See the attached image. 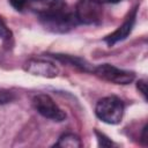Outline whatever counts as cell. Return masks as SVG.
I'll return each mask as SVG.
<instances>
[{
  "label": "cell",
  "instance_id": "15",
  "mask_svg": "<svg viewBox=\"0 0 148 148\" xmlns=\"http://www.w3.org/2000/svg\"><path fill=\"white\" fill-rule=\"evenodd\" d=\"M96 135H97V140H98V143L99 146H112V142L104 135V134H101L98 132H96Z\"/></svg>",
  "mask_w": 148,
  "mask_h": 148
},
{
  "label": "cell",
  "instance_id": "6",
  "mask_svg": "<svg viewBox=\"0 0 148 148\" xmlns=\"http://www.w3.org/2000/svg\"><path fill=\"white\" fill-rule=\"evenodd\" d=\"M25 8L39 17L53 15L67 9L64 0H27Z\"/></svg>",
  "mask_w": 148,
  "mask_h": 148
},
{
  "label": "cell",
  "instance_id": "7",
  "mask_svg": "<svg viewBox=\"0 0 148 148\" xmlns=\"http://www.w3.org/2000/svg\"><path fill=\"white\" fill-rule=\"evenodd\" d=\"M24 71L30 73L31 75L47 77V79L56 77L59 74V68L54 62L43 59L29 60L24 66Z\"/></svg>",
  "mask_w": 148,
  "mask_h": 148
},
{
  "label": "cell",
  "instance_id": "9",
  "mask_svg": "<svg viewBox=\"0 0 148 148\" xmlns=\"http://www.w3.org/2000/svg\"><path fill=\"white\" fill-rule=\"evenodd\" d=\"M54 58L61 60V61H65V62H68L73 66H76L79 68H81L82 71L84 72H92L94 71V67L88 64L86 60L81 59V58H76V57H71V56H61V54H56Z\"/></svg>",
  "mask_w": 148,
  "mask_h": 148
},
{
  "label": "cell",
  "instance_id": "13",
  "mask_svg": "<svg viewBox=\"0 0 148 148\" xmlns=\"http://www.w3.org/2000/svg\"><path fill=\"white\" fill-rule=\"evenodd\" d=\"M10 5L16 9V10H23L25 9L27 0H9Z\"/></svg>",
  "mask_w": 148,
  "mask_h": 148
},
{
  "label": "cell",
  "instance_id": "4",
  "mask_svg": "<svg viewBox=\"0 0 148 148\" xmlns=\"http://www.w3.org/2000/svg\"><path fill=\"white\" fill-rule=\"evenodd\" d=\"M92 73L99 79L116 84H128L134 80V73L117 68L110 64H103L94 67Z\"/></svg>",
  "mask_w": 148,
  "mask_h": 148
},
{
  "label": "cell",
  "instance_id": "1",
  "mask_svg": "<svg viewBox=\"0 0 148 148\" xmlns=\"http://www.w3.org/2000/svg\"><path fill=\"white\" fill-rule=\"evenodd\" d=\"M96 116L110 125L119 124L124 116V103L116 96H108L99 99L95 108Z\"/></svg>",
  "mask_w": 148,
  "mask_h": 148
},
{
  "label": "cell",
  "instance_id": "3",
  "mask_svg": "<svg viewBox=\"0 0 148 148\" xmlns=\"http://www.w3.org/2000/svg\"><path fill=\"white\" fill-rule=\"evenodd\" d=\"M39 20L46 30L51 32H56V34L67 32L71 29H73L77 23L74 14L68 12L67 9L64 12L53 14V15L39 17Z\"/></svg>",
  "mask_w": 148,
  "mask_h": 148
},
{
  "label": "cell",
  "instance_id": "10",
  "mask_svg": "<svg viewBox=\"0 0 148 148\" xmlns=\"http://www.w3.org/2000/svg\"><path fill=\"white\" fill-rule=\"evenodd\" d=\"M54 146L64 147V148H79L82 146V143L77 135L73 133H67V134L61 135Z\"/></svg>",
  "mask_w": 148,
  "mask_h": 148
},
{
  "label": "cell",
  "instance_id": "12",
  "mask_svg": "<svg viewBox=\"0 0 148 148\" xmlns=\"http://www.w3.org/2000/svg\"><path fill=\"white\" fill-rule=\"evenodd\" d=\"M0 37L3 40H9L12 38V32L10 30L7 28L6 23L3 22V20L0 17Z\"/></svg>",
  "mask_w": 148,
  "mask_h": 148
},
{
  "label": "cell",
  "instance_id": "11",
  "mask_svg": "<svg viewBox=\"0 0 148 148\" xmlns=\"http://www.w3.org/2000/svg\"><path fill=\"white\" fill-rule=\"evenodd\" d=\"M14 98H15V95L13 91H10L8 89L0 88V104H7V103L12 102Z\"/></svg>",
  "mask_w": 148,
  "mask_h": 148
},
{
  "label": "cell",
  "instance_id": "8",
  "mask_svg": "<svg viewBox=\"0 0 148 148\" xmlns=\"http://www.w3.org/2000/svg\"><path fill=\"white\" fill-rule=\"evenodd\" d=\"M135 9L133 10V13L127 17V20L117 29L114 30L112 34L108 35L105 37V42L109 44V45H113L123 39H125L132 31L133 29V25H134V21H135Z\"/></svg>",
  "mask_w": 148,
  "mask_h": 148
},
{
  "label": "cell",
  "instance_id": "2",
  "mask_svg": "<svg viewBox=\"0 0 148 148\" xmlns=\"http://www.w3.org/2000/svg\"><path fill=\"white\" fill-rule=\"evenodd\" d=\"M74 16L77 23L97 24L103 17V6L98 0H79L75 6Z\"/></svg>",
  "mask_w": 148,
  "mask_h": 148
},
{
  "label": "cell",
  "instance_id": "16",
  "mask_svg": "<svg viewBox=\"0 0 148 148\" xmlns=\"http://www.w3.org/2000/svg\"><path fill=\"white\" fill-rule=\"evenodd\" d=\"M102 1H105V2H112V3H114V2H119V1H121V0H102Z\"/></svg>",
  "mask_w": 148,
  "mask_h": 148
},
{
  "label": "cell",
  "instance_id": "5",
  "mask_svg": "<svg viewBox=\"0 0 148 148\" xmlns=\"http://www.w3.org/2000/svg\"><path fill=\"white\" fill-rule=\"evenodd\" d=\"M32 103L37 112L44 118L51 119L53 121H62L66 119V113L46 94L36 95L32 98Z\"/></svg>",
  "mask_w": 148,
  "mask_h": 148
},
{
  "label": "cell",
  "instance_id": "14",
  "mask_svg": "<svg viewBox=\"0 0 148 148\" xmlns=\"http://www.w3.org/2000/svg\"><path fill=\"white\" fill-rule=\"evenodd\" d=\"M136 88H138L139 92H141V95L143 96V98L146 99V98H147V83H146V81H145V80L138 81Z\"/></svg>",
  "mask_w": 148,
  "mask_h": 148
}]
</instances>
